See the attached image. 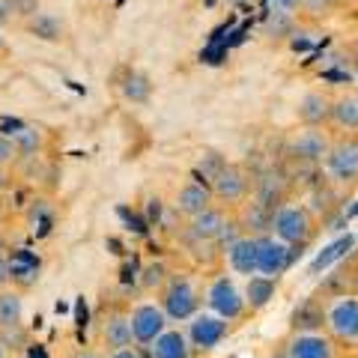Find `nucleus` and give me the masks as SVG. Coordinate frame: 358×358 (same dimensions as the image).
Segmentation results:
<instances>
[{
    "label": "nucleus",
    "mask_w": 358,
    "mask_h": 358,
    "mask_svg": "<svg viewBox=\"0 0 358 358\" xmlns=\"http://www.w3.org/2000/svg\"><path fill=\"white\" fill-rule=\"evenodd\" d=\"M159 305L171 322H188L197 310H203V287L194 281L192 272H171L159 289Z\"/></svg>",
    "instance_id": "f257e3e1"
},
{
    "label": "nucleus",
    "mask_w": 358,
    "mask_h": 358,
    "mask_svg": "<svg viewBox=\"0 0 358 358\" xmlns=\"http://www.w3.org/2000/svg\"><path fill=\"white\" fill-rule=\"evenodd\" d=\"M203 308L218 313L227 322H239L248 310V301H245V289L239 287L236 275H230L227 268L224 272H212L203 284Z\"/></svg>",
    "instance_id": "f03ea898"
},
{
    "label": "nucleus",
    "mask_w": 358,
    "mask_h": 358,
    "mask_svg": "<svg viewBox=\"0 0 358 358\" xmlns=\"http://www.w3.org/2000/svg\"><path fill=\"white\" fill-rule=\"evenodd\" d=\"M268 233L287 245H293V248H301V245H308L313 236H317V218H313L310 209L301 206V203H281L278 209H272Z\"/></svg>",
    "instance_id": "7ed1b4c3"
},
{
    "label": "nucleus",
    "mask_w": 358,
    "mask_h": 358,
    "mask_svg": "<svg viewBox=\"0 0 358 358\" xmlns=\"http://www.w3.org/2000/svg\"><path fill=\"white\" fill-rule=\"evenodd\" d=\"M322 329H326L341 346L358 343V296L338 293L322 299Z\"/></svg>",
    "instance_id": "20e7f679"
},
{
    "label": "nucleus",
    "mask_w": 358,
    "mask_h": 358,
    "mask_svg": "<svg viewBox=\"0 0 358 358\" xmlns=\"http://www.w3.org/2000/svg\"><path fill=\"white\" fill-rule=\"evenodd\" d=\"M334 134L329 126H299L284 138V152L296 162L305 164H322L331 150Z\"/></svg>",
    "instance_id": "39448f33"
},
{
    "label": "nucleus",
    "mask_w": 358,
    "mask_h": 358,
    "mask_svg": "<svg viewBox=\"0 0 358 358\" xmlns=\"http://www.w3.org/2000/svg\"><path fill=\"white\" fill-rule=\"evenodd\" d=\"M289 358H341L343 346L326 329H299L281 341Z\"/></svg>",
    "instance_id": "423d86ee"
},
{
    "label": "nucleus",
    "mask_w": 358,
    "mask_h": 358,
    "mask_svg": "<svg viewBox=\"0 0 358 358\" xmlns=\"http://www.w3.org/2000/svg\"><path fill=\"white\" fill-rule=\"evenodd\" d=\"M322 167H326V173L338 185H355L358 182V134H334Z\"/></svg>",
    "instance_id": "0eeeda50"
},
{
    "label": "nucleus",
    "mask_w": 358,
    "mask_h": 358,
    "mask_svg": "<svg viewBox=\"0 0 358 358\" xmlns=\"http://www.w3.org/2000/svg\"><path fill=\"white\" fill-rule=\"evenodd\" d=\"M182 329L188 334V341H192L194 352H212V350H218V346L227 341L233 322H227L224 317H218V313H212V310L203 308V310H197Z\"/></svg>",
    "instance_id": "6e6552de"
},
{
    "label": "nucleus",
    "mask_w": 358,
    "mask_h": 358,
    "mask_svg": "<svg viewBox=\"0 0 358 358\" xmlns=\"http://www.w3.org/2000/svg\"><path fill=\"white\" fill-rule=\"evenodd\" d=\"M129 320H131V334L138 346H150L159 334L171 329V317L164 313V308L155 301H138L129 308Z\"/></svg>",
    "instance_id": "1a4fd4ad"
},
{
    "label": "nucleus",
    "mask_w": 358,
    "mask_h": 358,
    "mask_svg": "<svg viewBox=\"0 0 358 358\" xmlns=\"http://www.w3.org/2000/svg\"><path fill=\"white\" fill-rule=\"evenodd\" d=\"M209 188H212V197H215V203L236 209V206H242L245 200H248L251 176L239 164H224L221 173L209 182Z\"/></svg>",
    "instance_id": "9d476101"
},
{
    "label": "nucleus",
    "mask_w": 358,
    "mask_h": 358,
    "mask_svg": "<svg viewBox=\"0 0 358 358\" xmlns=\"http://www.w3.org/2000/svg\"><path fill=\"white\" fill-rule=\"evenodd\" d=\"M296 257L293 245L281 242L272 233H257V275H266V278H281L289 263Z\"/></svg>",
    "instance_id": "9b49d317"
},
{
    "label": "nucleus",
    "mask_w": 358,
    "mask_h": 358,
    "mask_svg": "<svg viewBox=\"0 0 358 358\" xmlns=\"http://www.w3.org/2000/svg\"><path fill=\"white\" fill-rule=\"evenodd\" d=\"M96 346L105 355L122 350V346H134V334H131V320L126 308H110L102 313L96 326Z\"/></svg>",
    "instance_id": "f8f14e48"
},
{
    "label": "nucleus",
    "mask_w": 358,
    "mask_h": 358,
    "mask_svg": "<svg viewBox=\"0 0 358 358\" xmlns=\"http://www.w3.org/2000/svg\"><path fill=\"white\" fill-rule=\"evenodd\" d=\"M233 218V209L230 206H221V203H212L206 212L188 218L185 221V233L192 242H203V245H218L224 227L230 224Z\"/></svg>",
    "instance_id": "ddd939ff"
},
{
    "label": "nucleus",
    "mask_w": 358,
    "mask_h": 358,
    "mask_svg": "<svg viewBox=\"0 0 358 358\" xmlns=\"http://www.w3.org/2000/svg\"><path fill=\"white\" fill-rule=\"evenodd\" d=\"M221 263L230 275H236V278L257 275V236L242 233L239 239H233L227 248L221 251Z\"/></svg>",
    "instance_id": "4468645a"
},
{
    "label": "nucleus",
    "mask_w": 358,
    "mask_h": 358,
    "mask_svg": "<svg viewBox=\"0 0 358 358\" xmlns=\"http://www.w3.org/2000/svg\"><path fill=\"white\" fill-rule=\"evenodd\" d=\"M212 203H215V197H212V188L203 185V182H197V179H185V182L176 188V194H173V209L185 221L200 215V212H206Z\"/></svg>",
    "instance_id": "2eb2a0df"
},
{
    "label": "nucleus",
    "mask_w": 358,
    "mask_h": 358,
    "mask_svg": "<svg viewBox=\"0 0 358 358\" xmlns=\"http://www.w3.org/2000/svg\"><path fill=\"white\" fill-rule=\"evenodd\" d=\"M329 129L338 134H358V93L341 90L331 96V120Z\"/></svg>",
    "instance_id": "dca6fc26"
},
{
    "label": "nucleus",
    "mask_w": 358,
    "mask_h": 358,
    "mask_svg": "<svg viewBox=\"0 0 358 358\" xmlns=\"http://www.w3.org/2000/svg\"><path fill=\"white\" fill-rule=\"evenodd\" d=\"M21 30H24L27 36H33V39L51 42V45H60V42H66V36H69V27H66L63 15L51 13V9H42L39 15H33L30 21H24Z\"/></svg>",
    "instance_id": "f3484780"
},
{
    "label": "nucleus",
    "mask_w": 358,
    "mask_h": 358,
    "mask_svg": "<svg viewBox=\"0 0 358 358\" xmlns=\"http://www.w3.org/2000/svg\"><path fill=\"white\" fill-rule=\"evenodd\" d=\"M299 126H329L331 120V96L322 90H308L296 105Z\"/></svg>",
    "instance_id": "a211bd4d"
},
{
    "label": "nucleus",
    "mask_w": 358,
    "mask_h": 358,
    "mask_svg": "<svg viewBox=\"0 0 358 358\" xmlns=\"http://www.w3.org/2000/svg\"><path fill=\"white\" fill-rule=\"evenodd\" d=\"M147 350L152 358H194L197 355L182 326H171L164 334H159Z\"/></svg>",
    "instance_id": "6ab92c4d"
},
{
    "label": "nucleus",
    "mask_w": 358,
    "mask_h": 358,
    "mask_svg": "<svg viewBox=\"0 0 358 358\" xmlns=\"http://www.w3.org/2000/svg\"><path fill=\"white\" fill-rule=\"evenodd\" d=\"M24 326V293L18 287H0V331Z\"/></svg>",
    "instance_id": "aec40b11"
},
{
    "label": "nucleus",
    "mask_w": 358,
    "mask_h": 358,
    "mask_svg": "<svg viewBox=\"0 0 358 358\" xmlns=\"http://www.w3.org/2000/svg\"><path fill=\"white\" fill-rule=\"evenodd\" d=\"M245 301H248V310L257 313V310H263L268 301L275 299L278 293V278H266V275H251V278H245Z\"/></svg>",
    "instance_id": "412c9836"
},
{
    "label": "nucleus",
    "mask_w": 358,
    "mask_h": 358,
    "mask_svg": "<svg viewBox=\"0 0 358 358\" xmlns=\"http://www.w3.org/2000/svg\"><path fill=\"white\" fill-rule=\"evenodd\" d=\"M15 150H18V159L21 162H30V159H39V155L45 152V143H48V134H45L42 129L36 126H21L15 134Z\"/></svg>",
    "instance_id": "4be33fe9"
},
{
    "label": "nucleus",
    "mask_w": 358,
    "mask_h": 358,
    "mask_svg": "<svg viewBox=\"0 0 358 358\" xmlns=\"http://www.w3.org/2000/svg\"><path fill=\"white\" fill-rule=\"evenodd\" d=\"M171 278V268H167V263H162V260H155V263H150L147 268H143V278H141V284H143V289L147 293H159V289L164 287V281Z\"/></svg>",
    "instance_id": "5701e85b"
},
{
    "label": "nucleus",
    "mask_w": 358,
    "mask_h": 358,
    "mask_svg": "<svg viewBox=\"0 0 358 358\" xmlns=\"http://www.w3.org/2000/svg\"><path fill=\"white\" fill-rule=\"evenodd\" d=\"M293 24H296V15H284V13H268V18H266V33L268 36H287L289 30H293Z\"/></svg>",
    "instance_id": "b1692460"
},
{
    "label": "nucleus",
    "mask_w": 358,
    "mask_h": 358,
    "mask_svg": "<svg viewBox=\"0 0 358 358\" xmlns=\"http://www.w3.org/2000/svg\"><path fill=\"white\" fill-rule=\"evenodd\" d=\"M9 3H13L15 21H18V24H24V21H30L33 15L42 13V3H45V0H9Z\"/></svg>",
    "instance_id": "393cba45"
},
{
    "label": "nucleus",
    "mask_w": 358,
    "mask_h": 358,
    "mask_svg": "<svg viewBox=\"0 0 358 358\" xmlns=\"http://www.w3.org/2000/svg\"><path fill=\"white\" fill-rule=\"evenodd\" d=\"M21 159H18V150H15V141L13 134H3L0 131V164L3 167H15Z\"/></svg>",
    "instance_id": "a878e982"
},
{
    "label": "nucleus",
    "mask_w": 358,
    "mask_h": 358,
    "mask_svg": "<svg viewBox=\"0 0 358 358\" xmlns=\"http://www.w3.org/2000/svg\"><path fill=\"white\" fill-rule=\"evenodd\" d=\"M272 13H284V15H299L305 9V0H268Z\"/></svg>",
    "instance_id": "bb28decb"
},
{
    "label": "nucleus",
    "mask_w": 358,
    "mask_h": 358,
    "mask_svg": "<svg viewBox=\"0 0 358 358\" xmlns=\"http://www.w3.org/2000/svg\"><path fill=\"white\" fill-rule=\"evenodd\" d=\"M334 6H338L334 0H305V9H301V13H308L313 18H322V15H329Z\"/></svg>",
    "instance_id": "cd10ccee"
},
{
    "label": "nucleus",
    "mask_w": 358,
    "mask_h": 358,
    "mask_svg": "<svg viewBox=\"0 0 358 358\" xmlns=\"http://www.w3.org/2000/svg\"><path fill=\"white\" fill-rule=\"evenodd\" d=\"M105 358H152V355H150L147 346H138V343H134V346H122V350L108 352Z\"/></svg>",
    "instance_id": "c85d7f7f"
},
{
    "label": "nucleus",
    "mask_w": 358,
    "mask_h": 358,
    "mask_svg": "<svg viewBox=\"0 0 358 358\" xmlns=\"http://www.w3.org/2000/svg\"><path fill=\"white\" fill-rule=\"evenodd\" d=\"M13 24H18L15 13H13V3H9V0H0V30L13 27Z\"/></svg>",
    "instance_id": "c756f323"
},
{
    "label": "nucleus",
    "mask_w": 358,
    "mask_h": 358,
    "mask_svg": "<svg viewBox=\"0 0 358 358\" xmlns=\"http://www.w3.org/2000/svg\"><path fill=\"white\" fill-rule=\"evenodd\" d=\"M13 284V260L0 251V287H9Z\"/></svg>",
    "instance_id": "7c9ffc66"
},
{
    "label": "nucleus",
    "mask_w": 358,
    "mask_h": 358,
    "mask_svg": "<svg viewBox=\"0 0 358 358\" xmlns=\"http://www.w3.org/2000/svg\"><path fill=\"white\" fill-rule=\"evenodd\" d=\"M66 358H105V352L99 350V346H78V350H72Z\"/></svg>",
    "instance_id": "2f4dec72"
},
{
    "label": "nucleus",
    "mask_w": 358,
    "mask_h": 358,
    "mask_svg": "<svg viewBox=\"0 0 358 358\" xmlns=\"http://www.w3.org/2000/svg\"><path fill=\"white\" fill-rule=\"evenodd\" d=\"M9 185H13V167H3V164H0V194H6Z\"/></svg>",
    "instance_id": "473e14b6"
},
{
    "label": "nucleus",
    "mask_w": 358,
    "mask_h": 358,
    "mask_svg": "<svg viewBox=\"0 0 358 358\" xmlns=\"http://www.w3.org/2000/svg\"><path fill=\"white\" fill-rule=\"evenodd\" d=\"M266 358H289V355L284 352V346H281V343H278V350H272V352H268Z\"/></svg>",
    "instance_id": "72a5a7b5"
},
{
    "label": "nucleus",
    "mask_w": 358,
    "mask_h": 358,
    "mask_svg": "<svg viewBox=\"0 0 358 358\" xmlns=\"http://www.w3.org/2000/svg\"><path fill=\"white\" fill-rule=\"evenodd\" d=\"M227 6H245V3H251V0H224Z\"/></svg>",
    "instance_id": "f704fd0d"
},
{
    "label": "nucleus",
    "mask_w": 358,
    "mask_h": 358,
    "mask_svg": "<svg viewBox=\"0 0 358 358\" xmlns=\"http://www.w3.org/2000/svg\"><path fill=\"white\" fill-rule=\"evenodd\" d=\"M352 293L358 296V266H355V272H352Z\"/></svg>",
    "instance_id": "c9c22d12"
},
{
    "label": "nucleus",
    "mask_w": 358,
    "mask_h": 358,
    "mask_svg": "<svg viewBox=\"0 0 358 358\" xmlns=\"http://www.w3.org/2000/svg\"><path fill=\"white\" fill-rule=\"evenodd\" d=\"M0 358H9V350H6L3 343H0Z\"/></svg>",
    "instance_id": "e433bc0d"
},
{
    "label": "nucleus",
    "mask_w": 358,
    "mask_h": 358,
    "mask_svg": "<svg viewBox=\"0 0 358 358\" xmlns=\"http://www.w3.org/2000/svg\"><path fill=\"white\" fill-rule=\"evenodd\" d=\"M6 51V39H3V33H0V54Z\"/></svg>",
    "instance_id": "4c0bfd02"
},
{
    "label": "nucleus",
    "mask_w": 358,
    "mask_h": 358,
    "mask_svg": "<svg viewBox=\"0 0 358 358\" xmlns=\"http://www.w3.org/2000/svg\"><path fill=\"white\" fill-rule=\"evenodd\" d=\"M338 6H346V3H355V0H334Z\"/></svg>",
    "instance_id": "58836bf2"
},
{
    "label": "nucleus",
    "mask_w": 358,
    "mask_h": 358,
    "mask_svg": "<svg viewBox=\"0 0 358 358\" xmlns=\"http://www.w3.org/2000/svg\"><path fill=\"white\" fill-rule=\"evenodd\" d=\"M96 3H110V0H96Z\"/></svg>",
    "instance_id": "ea45409f"
},
{
    "label": "nucleus",
    "mask_w": 358,
    "mask_h": 358,
    "mask_svg": "<svg viewBox=\"0 0 358 358\" xmlns=\"http://www.w3.org/2000/svg\"><path fill=\"white\" fill-rule=\"evenodd\" d=\"M0 224H3V212H0Z\"/></svg>",
    "instance_id": "a19ab883"
},
{
    "label": "nucleus",
    "mask_w": 358,
    "mask_h": 358,
    "mask_svg": "<svg viewBox=\"0 0 358 358\" xmlns=\"http://www.w3.org/2000/svg\"><path fill=\"white\" fill-rule=\"evenodd\" d=\"M355 84H358V72H355Z\"/></svg>",
    "instance_id": "79ce46f5"
},
{
    "label": "nucleus",
    "mask_w": 358,
    "mask_h": 358,
    "mask_svg": "<svg viewBox=\"0 0 358 358\" xmlns=\"http://www.w3.org/2000/svg\"><path fill=\"white\" fill-rule=\"evenodd\" d=\"M355 350H358V343H355Z\"/></svg>",
    "instance_id": "37998d69"
}]
</instances>
